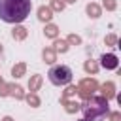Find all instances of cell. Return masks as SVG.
Returning <instances> with one entry per match:
<instances>
[{
	"instance_id": "1",
	"label": "cell",
	"mask_w": 121,
	"mask_h": 121,
	"mask_svg": "<svg viewBox=\"0 0 121 121\" xmlns=\"http://www.w3.org/2000/svg\"><path fill=\"white\" fill-rule=\"evenodd\" d=\"M30 0H0V19L4 23L19 25L30 15Z\"/></svg>"
},
{
	"instance_id": "2",
	"label": "cell",
	"mask_w": 121,
	"mask_h": 121,
	"mask_svg": "<svg viewBox=\"0 0 121 121\" xmlns=\"http://www.w3.org/2000/svg\"><path fill=\"white\" fill-rule=\"evenodd\" d=\"M81 112L85 115V121H100L108 115V102L104 98H91L81 106Z\"/></svg>"
},
{
	"instance_id": "3",
	"label": "cell",
	"mask_w": 121,
	"mask_h": 121,
	"mask_svg": "<svg viewBox=\"0 0 121 121\" xmlns=\"http://www.w3.org/2000/svg\"><path fill=\"white\" fill-rule=\"evenodd\" d=\"M72 76L74 74H72L70 66H66V64H55L47 72V78L53 85H68L72 81Z\"/></svg>"
},
{
	"instance_id": "4",
	"label": "cell",
	"mask_w": 121,
	"mask_h": 121,
	"mask_svg": "<svg viewBox=\"0 0 121 121\" xmlns=\"http://www.w3.org/2000/svg\"><path fill=\"white\" fill-rule=\"evenodd\" d=\"M102 66L104 68H117V57L115 55H112V53H108V55H102Z\"/></svg>"
},
{
	"instance_id": "5",
	"label": "cell",
	"mask_w": 121,
	"mask_h": 121,
	"mask_svg": "<svg viewBox=\"0 0 121 121\" xmlns=\"http://www.w3.org/2000/svg\"><path fill=\"white\" fill-rule=\"evenodd\" d=\"M40 19L42 21H49L51 19V9L49 8H40Z\"/></svg>"
},
{
	"instance_id": "6",
	"label": "cell",
	"mask_w": 121,
	"mask_h": 121,
	"mask_svg": "<svg viewBox=\"0 0 121 121\" xmlns=\"http://www.w3.org/2000/svg\"><path fill=\"white\" fill-rule=\"evenodd\" d=\"M87 11H89V13H93V17H98V13H100V11H98V8H96V6H93V4H91V6H87Z\"/></svg>"
},
{
	"instance_id": "7",
	"label": "cell",
	"mask_w": 121,
	"mask_h": 121,
	"mask_svg": "<svg viewBox=\"0 0 121 121\" xmlns=\"http://www.w3.org/2000/svg\"><path fill=\"white\" fill-rule=\"evenodd\" d=\"M43 59H45V62H53L55 60V55L51 51H43Z\"/></svg>"
},
{
	"instance_id": "8",
	"label": "cell",
	"mask_w": 121,
	"mask_h": 121,
	"mask_svg": "<svg viewBox=\"0 0 121 121\" xmlns=\"http://www.w3.org/2000/svg\"><path fill=\"white\" fill-rule=\"evenodd\" d=\"M45 34H47V36H55V34H57V26H53V25H51V26H47Z\"/></svg>"
},
{
	"instance_id": "9",
	"label": "cell",
	"mask_w": 121,
	"mask_h": 121,
	"mask_svg": "<svg viewBox=\"0 0 121 121\" xmlns=\"http://www.w3.org/2000/svg\"><path fill=\"white\" fill-rule=\"evenodd\" d=\"M13 36L23 38V36H25V28H21V26H19V28H15V30H13Z\"/></svg>"
},
{
	"instance_id": "10",
	"label": "cell",
	"mask_w": 121,
	"mask_h": 121,
	"mask_svg": "<svg viewBox=\"0 0 121 121\" xmlns=\"http://www.w3.org/2000/svg\"><path fill=\"white\" fill-rule=\"evenodd\" d=\"M85 70H89V72H95V70H96V66H95L93 62H87V64H85Z\"/></svg>"
},
{
	"instance_id": "11",
	"label": "cell",
	"mask_w": 121,
	"mask_h": 121,
	"mask_svg": "<svg viewBox=\"0 0 121 121\" xmlns=\"http://www.w3.org/2000/svg\"><path fill=\"white\" fill-rule=\"evenodd\" d=\"M23 72V66H17V68H13V76H17V74H21Z\"/></svg>"
},
{
	"instance_id": "12",
	"label": "cell",
	"mask_w": 121,
	"mask_h": 121,
	"mask_svg": "<svg viewBox=\"0 0 121 121\" xmlns=\"http://www.w3.org/2000/svg\"><path fill=\"white\" fill-rule=\"evenodd\" d=\"M4 121H11V119H9V117H4Z\"/></svg>"
},
{
	"instance_id": "13",
	"label": "cell",
	"mask_w": 121,
	"mask_h": 121,
	"mask_svg": "<svg viewBox=\"0 0 121 121\" xmlns=\"http://www.w3.org/2000/svg\"><path fill=\"white\" fill-rule=\"evenodd\" d=\"M81 121H85V119H81Z\"/></svg>"
}]
</instances>
